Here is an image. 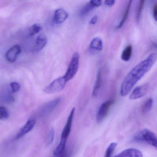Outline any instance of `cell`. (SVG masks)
Here are the masks:
<instances>
[{"instance_id": "cell-16", "label": "cell", "mask_w": 157, "mask_h": 157, "mask_svg": "<svg viewBox=\"0 0 157 157\" xmlns=\"http://www.w3.org/2000/svg\"><path fill=\"white\" fill-rule=\"evenodd\" d=\"M132 1H129L128 3H127L126 7L125 10L123 14V17L122 18V20L119 22V24L117 25V29H120L121 27H123V25L124 24L125 22L126 21L128 18V14L129 13V10H130V7H131V3H132Z\"/></svg>"}, {"instance_id": "cell-20", "label": "cell", "mask_w": 157, "mask_h": 157, "mask_svg": "<svg viewBox=\"0 0 157 157\" xmlns=\"http://www.w3.org/2000/svg\"><path fill=\"white\" fill-rule=\"evenodd\" d=\"M145 1L141 0L140 1L138 5L137 8L136 12V20L137 23H139L140 21V17H141V13L144 8L145 4Z\"/></svg>"}, {"instance_id": "cell-6", "label": "cell", "mask_w": 157, "mask_h": 157, "mask_svg": "<svg viewBox=\"0 0 157 157\" xmlns=\"http://www.w3.org/2000/svg\"><path fill=\"white\" fill-rule=\"evenodd\" d=\"M75 108H73L71 111L68 117L67 120L66 125L63 129L61 136V141L67 142L68 138L70 134L71 131V126H72V121L75 114Z\"/></svg>"}, {"instance_id": "cell-27", "label": "cell", "mask_w": 157, "mask_h": 157, "mask_svg": "<svg viewBox=\"0 0 157 157\" xmlns=\"http://www.w3.org/2000/svg\"><path fill=\"white\" fill-rule=\"evenodd\" d=\"M91 3L94 6V8L100 7L102 4L101 1H90Z\"/></svg>"}, {"instance_id": "cell-5", "label": "cell", "mask_w": 157, "mask_h": 157, "mask_svg": "<svg viewBox=\"0 0 157 157\" xmlns=\"http://www.w3.org/2000/svg\"><path fill=\"white\" fill-rule=\"evenodd\" d=\"M114 102V100H109L102 104L96 115V121L97 123H101L105 118Z\"/></svg>"}, {"instance_id": "cell-1", "label": "cell", "mask_w": 157, "mask_h": 157, "mask_svg": "<svg viewBox=\"0 0 157 157\" xmlns=\"http://www.w3.org/2000/svg\"><path fill=\"white\" fill-rule=\"evenodd\" d=\"M156 53L150 54L143 61L135 66L127 74L121 84L120 95L126 96L134 86L150 70L157 60Z\"/></svg>"}, {"instance_id": "cell-3", "label": "cell", "mask_w": 157, "mask_h": 157, "mask_svg": "<svg viewBox=\"0 0 157 157\" xmlns=\"http://www.w3.org/2000/svg\"><path fill=\"white\" fill-rule=\"evenodd\" d=\"M80 56L78 52H75L72 57L69 65L67 72L64 76L67 82L71 80L75 77L78 72L79 65Z\"/></svg>"}, {"instance_id": "cell-4", "label": "cell", "mask_w": 157, "mask_h": 157, "mask_svg": "<svg viewBox=\"0 0 157 157\" xmlns=\"http://www.w3.org/2000/svg\"><path fill=\"white\" fill-rule=\"evenodd\" d=\"M67 82L64 76L59 77L47 86L44 89V92L48 94H53L60 92L64 90Z\"/></svg>"}, {"instance_id": "cell-12", "label": "cell", "mask_w": 157, "mask_h": 157, "mask_svg": "<svg viewBox=\"0 0 157 157\" xmlns=\"http://www.w3.org/2000/svg\"><path fill=\"white\" fill-rule=\"evenodd\" d=\"M60 102V98H57L51 101H49L44 106L42 113L45 116L51 113L56 108Z\"/></svg>"}, {"instance_id": "cell-23", "label": "cell", "mask_w": 157, "mask_h": 157, "mask_svg": "<svg viewBox=\"0 0 157 157\" xmlns=\"http://www.w3.org/2000/svg\"><path fill=\"white\" fill-rule=\"evenodd\" d=\"M94 8H94V6L90 2H89L87 3L86 5H85V6L82 9L80 12L81 15H82V16L86 15Z\"/></svg>"}, {"instance_id": "cell-22", "label": "cell", "mask_w": 157, "mask_h": 157, "mask_svg": "<svg viewBox=\"0 0 157 157\" xmlns=\"http://www.w3.org/2000/svg\"><path fill=\"white\" fill-rule=\"evenodd\" d=\"M42 26L40 25L37 24L33 25L30 28L29 35L31 36H33L40 33L42 31Z\"/></svg>"}, {"instance_id": "cell-28", "label": "cell", "mask_w": 157, "mask_h": 157, "mask_svg": "<svg viewBox=\"0 0 157 157\" xmlns=\"http://www.w3.org/2000/svg\"><path fill=\"white\" fill-rule=\"evenodd\" d=\"M153 18L155 19V21H157V3L154 4L153 7Z\"/></svg>"}, {"instance_id": "cell-29", "label": "cell", "mask_w": 157, "mask_h": 157, "mask_svg": "<svg viewBox=\"0 0 157 157\" xmlns=\"http://www.w3.org/2000/svg\"><path fill=\"white\" fill-rule=\"evenodd\" d=\"M115 3V1L114 0H107L104 2L105 5L108 7H112Z\"/></svg>"}, {"instance_id": "cell-7", "label": "cell", "mask_w": 157, "mask_h": 157, "mask_svg": "<svg viewBox=\"0 0 157 157\" xmlns=\"http://www.w3.org/2000/svg\"><path fill=\"white\" fill-rule=\"evenodd\" d=\"M148 90L149 85L147 84L137 86L134 89L129 95V99L134 100L140 99L146 95Z\"/></svg>"}, {"instance_id": "cell-19", "label": "cell", "mask_w": 157, "mask_h": 157, "mask_svg": "<svg viewBox=\"0 0 157 157\" xmlns=\"http://www.w3.org/2000/svg\"><path fill=\"white\" fill-rule=\"evenodd\" d=\"M153 105V100L151 98H148L142 105L141 111L143 113H146L150 111Z\"/></svg>"}, {"instance_id": "cell-11", "label": "cell", "mask_w": 157, "mask_h": 157, "mask_svg": "<svg viewBox=\"0 0 157 157\" xmlns=\"http://www.w3.org/2000/svg\"><path fill=\"white\" fill-rule=\"evenodd\" d=\"M114 157H143V154L137 149L128 148L123 151Z\"/></svg>"}, {"instance_id": "cell-10", "label": "cell", "mask_w": 157, "mask_h": 157, "mask_svg": "<svg viewBox=\"0 0 157 157\" xmlns=\"http://www.w3.org/2000/svg\"><path fill=\"white\" fill-rule=\"evenodd\" d=\"M21 48L19 45L13 47L6 53V57L9 62L13 63L17 59L18 55L21 53Z\"/></svg>"}, {"instance_id": "cell-24", "label": "cell", "mask_w": 157, "mask_h": 157, "mask_svg": "<svg viewBox=\"0 0 157 157\" xmlns=\"http://www.w3.org/2000/svg\"><path fill=\"white\" fill-rule=\"evenodd\" d=\"M117 146V143L116 142L111 143L106 149L104 157H111Z\"/></svg>"}, {"instance_id": "cell-18", "label": "cell", "mask_w": 157, "mask_h": 157, "mask_svg": "<svg viewBox=\"0 0 157 157\" xmlns=\"http://www.w3.org/2000/svg\"><path fill=\"white\" fill-rule=\"evenodd\" d=\"M67 142L60 140L59 145L54 151V154L56 156H59L62 155L65 151Z\"/></svg>"}, {"instance_id": "cell-13", "label": "cell", "mask_w": 157, "mask_h": 157, "mask_svg": "<svg viewBox=\"0 0 157 157\" xmlns=\"http://www.w3.org/2000/svg\"><path fill=\"white\" fill-rule=\"evenodd\" d=\"M102 83V71L101 68L98 70L97 72V76H96V80H95V84L93 90L92 96L94 97H96L98 96L99 90L101 88Z\"/></svg>"}, {"instance_id": "cell-2", "label": "cell", "mask_w": 157, "mask_h": 157, "mask_svg": "<svg viewBox=\"0 0 157 157\" xmlns=\"http://www.w3.org/2000/svg\"><path fill=\"white\" fill-rule=\"evenodd\" d=\"M134 140L139 142H144L152 147H157V137L153 132L145 128L136 134Z\"/></svg>"}, {"instance_id": "cell-30", "label": "cell", "mask_w": 157, "mask_h": 157, "mask_svg": "<svg viewBox=\"0 0 157 157\" xmlns=\"http://www.w3.org/2000/svg\"><path fill=\"white\" fill-rule=\"evenodd\" d=\"M97 20H98V17L97 16H94L91 19L90 21L89 22V23L90 24L93 25L95 24L97 22Z\"/></svg>"}, {"instance_id": "cell-15", "label": "cell", "mask_w": 157, "mask_h": 157, "mask_svg": "<svg viewBox=\"0 0 157 157\" xmlns=\"http://www.w3.org/2000/svg\"><path fill=\"white\" fill-rule=\"evenodd\" d=\"M103 48L102 40L100 37H96L94 38L90 43V48L92 50L101 51Z\"/></svg>"}, {"instance_id": "cell-25", "label": "cell", "mask_w": 157, "mask_h": 157, "mask_svg": "<svg viewBox=\"0 0 157 157\" xmlns=\"http://www.w3.org/2000/svg\"><path fill=\"white\" fill-rule=\"evenodd\" d=\"M10 114L6 107L0 106V120L6 119L9 118Z\"/></svg>"}, {"instance_id": "cell-17", "label": "cell", "mask_w": 157, "mask_h": 157, "mask_svg": "<svg viewBox=\"0 0 157 157\" xmlns=\"http://www.w3.org/2000/svg\"><path fill=\"white\" fill-rule=\"evenodd\" d=\"M132 51H133V48H132V45H128L122 52V55H121V59L122 60L126 62L129 61L132 56Z\"/></svg>"}, {"instance_id": "cell-31", "label": "cell", "mask_w": 157, "mask_h": 157, "mask_svg": "<svg viewBox=\"0 0 157 157\" xmlns=\"http://www.w3.org/2000/svg\"><path fill=\"white\" fill-rule=\"evenodd\" d=\"M59 157H70V155H68L67 152H64L62 155H60Z\"/></svg>"}, {"instance_id": "cell-8", "label": "cell", "mask_w": 157, "mask_h": 157, "mask_svg": "<svg viewBox=\"0 0 157 157\" xmlns=\"http://www.w3.org/2000/svg\"><path fill=\"white\" fill-rule=\"evenodd\" d=\"M35 119H31L28 120L25 124L21 128V130L18 132L15 137V140L19 139L22 137L26 135L28 132L32 130L36 124Z\"/></svg>"}, {"instance_id": "cell-21", "label": "cell", "mask_w": 157, "mask_h": 157, "mask_svg": "<svg viewBox=\"0 0 157 157\" xmlns=\"http://www.w3.org/2000/svg\"><path fill=\"white\" fill-rule=\"evenodd\" d=\"M55 128H52L49 130L47 135L46 139V145L47 146H50L53 143L55 138Z\"/></svg>"}, {"instance_id": "cell-26", "label": "cell", "mask_w": 157, "mask_h": 157, "mask_svg": "<svg viewBox=\"0 0 157 157\" xmlns=\"http://www.w3.org/2000/svg\"><path fill=\"white\" fill-rule=\"evenodd\" d=\"M11 87L12 88V90L13 93H16L20 90L21 86L20 84L17 82H13L11 83Z\"/></svg>"}, {"instance_id": "cell-9", "label": "cell", "mask_w": 157, "mask_h": 157, "mask_svg": "<svg viewBox=\"0 0 157 157\" xmlns=\"http://www.w3.org/2000/svg\"><path fill=\"white\" fill-rule=\"evenodd\" d=\"M69 14L66 11L62 9L57 10L55 13L53 22L56 25L61 24L68 18Z\"/></svg>"}, {"instance_id": "cell-14", "label": "cell", "mask_w": 157, "mask_h": 157, "mask_svg": "<svg viewBox=\"0 0 157 157\" xmlns=\"http://www.w3.org/2000/svg\"><path fill=\"white\" fill-rule=\"evenodd\" d=\"M47 42V38L45 35L43 34L39 35L36 38L35 48L36 51L42 50L46 45Z\"/></svg>"}]
</instances>
